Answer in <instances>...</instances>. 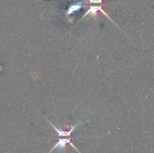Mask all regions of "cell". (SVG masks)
Here are the masks:
<instances>
[{"label": "cell", "instance_id": "1", "mask_svg": "<svg viewBox=\"0 0 154 153\" xmlns=\"http://www.w3.org/2000/svg\"><path fill=\"white\" fill-rule=\"evenodd\" d=\"M99 11H101L102 13H103L104 14H105V16H106L108 18V19H110L111 20V18L108 16V15L107 14L105 13V10L102 9V5H96V6L92 5V6H90V8H89V10L87 11V13H86L83 16L82 19H83V18L85 17V16H87V14H92L93 16H95V17H96H96H97V15H98V12H99ZM82 19H81V20H82Z\"/></svg>", "mask_w": 154, "mask_h": 153}, {"label": "cell", "instance_id": "2", "mask_svg": "<svg viewBox=\"0 0 154 153\" xmlns=\"http://www.w3.org/2000/svg\"><path fill=\"white\" fill-rule=\"evenodd\" d=\"M72 137L66 138V139H64V138H63V139H61V138H59L58 142H57V144H56V145L54 146V147H53V148L51 150V151H50V152H52L53 150H54V149H55V148H60V149H62V148H64L65 147H66V146L67 145L68 143L70 144V145L72 146L74 148H75V149H76L77 151L78 152V148H76V147H75V146H74L73 144L72 143Z\"/></svg>", "mask_w": 154, "mask_h": 153}, {"label": "cell", "instance_id": "3", "mask_svg": "<svg viewBox=\"0 0 154 153\" xmlns=\"http://www.w3.org/2000/svg\"><path fill=\"white\" fill-rule=\"evenodd\" d=\"M48 122H49V123L51 124V125L52 126V127L54 128V129H55V130L57 132V134H58L59 136H71V134H72V133L73 132V130H75V129L76 128L77 126L79 124H76V125H75V126H72V127L71 128L70 130H60V129L57 128L56 126H54V124H53L51 122H50V121H48Z\"/></svg>", "mask_w": 154, "mask_h": 153}, {"label": "cell", "instance_id": "4", "mask_svg": "<svg viewBox=\"0 0 154 153\" xmlns=\"http://www.w3.org/2000/svg\"><path fill=\"white\" fill-rule=\"evenodd\" d=\"M81 8H82V3H81V2L77 3V4H72V5L69 8V9H68L67 14L68 15L72 14L75 13V12L78 11V10H79Z\"/></svg>", "mask_w": 154, "mask_h": 153}, {"label": "cell", "instance_id": "5", "mask_svg": "<svg viewBox=\"0 0 154 153\" xmlns=\"http://www.w3.org/2000/svg\"><path fill=\"white\" fill-rule=\"evenodd\" d=\"M90 4H102L104 0H88Z\"/></svg>", "mask_w": 154, "mask_h": 153}]
</instances>
